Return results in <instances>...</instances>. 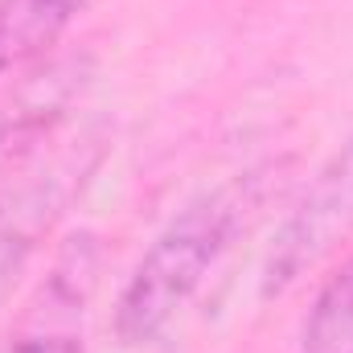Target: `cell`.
Returning a JSON list of instances; mask_svg holds the SVG:
<instances>
[{
    "label": "cell",
    "instance_id": "3957f363",
    "mask_svg": "<svg viewBox=\"0 0 353 353\" xmlns=\"http://www.w3.org/2000/svg\"><path fill=\"white\" fill-rule=\"evenodd\" d=\"M353 234V136L312 173L263 263V296L288 292Z\"/></svg>",
    "mask_w": 353,
    "mask_h": 353
},
{
    "label": "cell",
    "instance_id": "277c9868",
    "mask_svg": "<svg viewBox=\"0 0 353 353\" xmlns=\"http://www.w3.org/2000/svg\"><path fill=\"white\" fill-rule=\"evenodd\" d=\"M99 283V243L74 234L50 263L17 325L0 337V353H87V312Z\"/></svg>",
    "mask_w": 353,
    "mask_h": 353
},
{
    "label": "cell",
    "instance_id": "6da1fadb",
    "mask_svg": "<svg viewBox=\"0 0 353 353\" xmlns=\"http://www.w3.org/2000/svg\"><path fill=\"white\" fill-rule=\"evenodd\" d=\"M255 201L259 176L247 173L243 181L197 193L165 222V230L144 247V255L136 259L132 275L115 296L111 329L123 350H144L161 341L181 321V312L205 288L210 271L222 263V255L239 239Z\"/></svg>",
    "mask_w": 353,
    "mask_h": 353
},
{
    "label": "cell",
    "instance_id": "5b68a950",
    "mask_svg": "<svg viewBox=\"0 0 353 353\" xmlns=\"http://www.w3.org/2000/svg\"><path fill=\"white\" fill-rule=\"evenodd\" d=\"M94 4L99 0H0V79L46 62Z\"/></svg>",
    "mask_w": 353,
    "mask_h": 353
},
{
    "label": "cell",
    "instance_id": "8992f818",
    "mask_svg": "<svg viewBox=\"0 0 353 353\" xmlns=\"http://www.w3.org/2000/svg\"><path fill=\"white\" fill-rule=\"evenodd\" d=\"M300 345L304 353H353V259H345L316 288Z\"/></svg>",
    "mask_w": 353,
    "mask_h": 353
},
{
    "label": "cell",
    "instance_id": "7a4b0ae2",
    "mask_svg": "<svg viewBox=\"0 0 353 353\" xmlns=\"http://www.w3.org/2000/svg\"><path fill=\"white\" fill-rule=\"evenodd\" d=\"M107 152V123L79 119L70 107L17 128V144L0 161V300L87 193Z\"/></svg>",
    "mask_w": 353,
    "mask_h": 353
}]
</instances>
